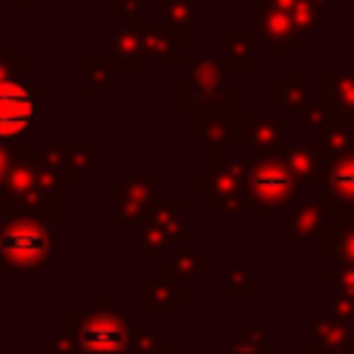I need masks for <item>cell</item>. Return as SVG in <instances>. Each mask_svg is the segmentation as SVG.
<instances>
[{
  "label": "cell",
  "instance_id": "obj_1",
  "mask_svg": "<svg viewBox=\"0 0 354 354\" xmlns=\"http://www.w3.org/2000/svg\"><path fill=\"white\" fill-rule=\"evenodd\" d=\"M53 239L35 221H12L0 236V255L16 268H37L50 258Z\"/></svg>",
  "mask_w": 354,
  "mask_h": 354
},
{
  "label": "cell",
  "instance_id": "obj_4",
  "mask_svg": "<svg viewBox=\"0 0 354 354\" xmlns=\"http://www.w3.org/2000/svg\"><path fill=\"white\" fill-rule=\"evenodd\" d=\"M6 168H10V156H6V149H3V147H0V180H3Z\"/></svg>",
  "mask_w": 354,
  "mask_h": 354
},
{
  "label": "cell",
  "instance_id": "obj_2",
  "mask_svg": "<svg viewBox=\"0 0 354 354\" xmlns=\"http://www.w3.org/2000/svg\"><path fill=\"white\" fill-rule=\"evenodd\" d=\"M37 122V100L19 81H0V140L25 137Z\"/></svg>",
  "mask_w": 354,
  "mask_h": 354
},
{
  "label": "cell",
  "instance_id": "obj_3",
  "mask_svg": "<svg viewBox=\"0 0 354 354\" xmlns=\"http://www.w3.org/2000/svg\"><path fill=\"white\" fill-rule=\"evenodd\" d=\"M124 326L118 320L97 317L84 326V354H122Z\"/></svg>",
  "mask_w": 354,
  "mask_h": 354
}]
</instances>
